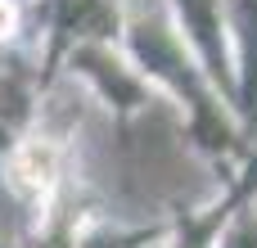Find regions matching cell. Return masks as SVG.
<instances>
[{
	"label": "cell",
	"instance_id": "2",
	"mask_svg": "<svg viewBox=\"0 0 257 248\" xmlns=\"http://www.w3.org/2000/svg\"><path fill=\"white\" fill-rule=\"evenodd\" d=\"M9 27H14V9H9V5H0V32H9Z\"/></svg>",
	"mask_w": 257,
	"mask_h": 248
},
{
	"label": "cell",
	"instance_id": "1",
	"mask_svg": "<svg viewBox=\"0 0 257 248\" xmlns=\"http://www.w3.org/2000/svg\"><path fill=\"white\" fill-rule=\"evenodd\" d=\"M50 172H54V154H50V149L23 145V149L14 154V176H18V185H27V190H41V185L50 181Z\"/></svg>",
	"mask_w": 257,
	"mask_h": 248
}]
</instances>
